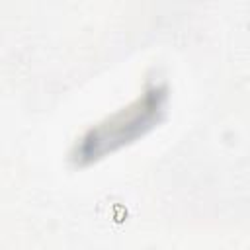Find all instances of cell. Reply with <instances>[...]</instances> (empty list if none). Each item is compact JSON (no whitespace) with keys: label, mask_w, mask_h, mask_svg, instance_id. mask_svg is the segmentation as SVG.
I'll list each match as a JSON object with an SVG mask.
<instances>
[{"label":"cell","mask_w":250,"mask_h":250,"mask_svg":"<svg viewBox=\"0 0 250 250\" xmlns=\"http://www.w3.org/2000/svg\"><path fill=\"white\" fill-rule=\"evenodd\" d=\"M160 98H162V96L154 90V92L146 94L143 100H139L135 107L123 109L119 115H115V117L109 121V127L102 125L96 133L92 131V137H96V141H94V139H88V141L84 143V145L94 143V146L84 148V150L88 152V156H92V152H94V148H96L98 145H105V143L109 145V143H113V139L119 141V143H123L125 139H131V135H137V133L143 129V125H150V123L154 121V115L162 109Z\"/></svg>","instance_id":"6da1fadb"}]
</instances>
